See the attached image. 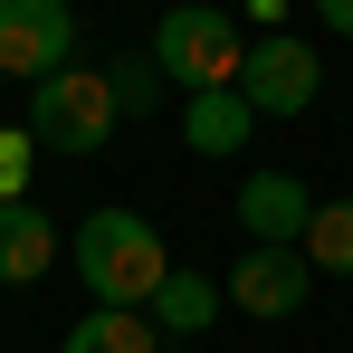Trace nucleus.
<instances>
[{
  "label": "nucleus",
  "mask_w": 353,
  "mask_h": 353,
  "mask_svg": "<svg viewBox=\"0 0 353 353\" xmlns=\"http://www.w3.org/2000/svg\"><path fill=\"white\" fill-rule=\"evenodd\" d=\"M67 268L86 277V296L96 305H153L163 296V277H172V248H163V230L143 220V210H86L77 220V239H67Z\"/></svg>",
  "instance_id": "1"
},
{
  "label": "nucleus",
  "mask_w": 353,
  "mask_h": 353,
  "mask_svg": "<svg viewBox=\"0 0 353 353\" xmlns=\"http://www.w3.org/2000/svg\"><path fill=\"white\" fill-rule=\"evenodd\" d=\"M153 67L172 96H210V86H239L248 67V29H239L220 0H172L163 29H153Z\"/></svg>",
  "instance_id": "2"
},
{
  "label": "nucleus",
  "mask_w": 353,
  "mask_h": 353,
  "mask_svg": "<svg viewBox=\"0 0 353 353\" xmlns=\"http://www.w3.org/2000/svg\"><path fill=\"white\" fill-rule=\"evenodd\" d=\"M29 143L39 153H105V134L124 124L115 86H105V67H58L48 86H29Z\"/></svg>",
  "instance_id": "3"
},
{
  "label": "nucleus",
  "mask_w": 353,
  "mask_h": 353,
  "mask_svg": "<svg viewBox=\"0 0 353 353\" xmlns=\"http://www.w3.org/2000/svg\"><path fill=\"white\" fill-rule=\"evenodd\" d=\"M58 67H77V10L67 0H0V77L48 86Z\"/></svg>",
  "instance_id": "4"
},
{
  "label": "nucleus",
  "mask_w": 353,
  "mask_h": 353,
  "mask_svg": "<svg viewBox=\"0 0 353 353\" xmlns=\"http://www.w3.org/2000/svg\"><path fill=\"white\" fill-rule=\"evenodd\" d=\"M315 86H325V58L305 48V39H287V29H268V39H248V67H239V96L258 105L268 124H287L315 105Z\"/></svg>",
  "instance_id": "5"
},
{
  "label": "nucleus",
  "mask_w": 353,
  "mask_h": 353,
  "mask_svg": "<svg viewBox=\"0 0 353 353\" xmlns=\"http://www.w3.org/2000/svg\"><path fill=\"white\" fill-rule=\"evenodd\" d=\"M220 296H230L239 315H258V325H287V315H305V296H315V268H305V248H248L230 277H220Z\"/></svg>",
  "instance_id": "6"
},
{
  "label": "nucleus",
  "mask_w": 353,
  "mask_h": 353,
  "mask_svg": "<svg viewBox=\"0 0 353 353\" xmlns=\"http://www.w3.org/2000/svg\"><path fill=\"white\" fill-rule=\"evenodd\" d=\"M239 230H248V248H305L315 191H305L296 172H248L239 181Z\"/></svg>",
  "instance_id": "7"
},
{
  "label": "nucleus",
  "mask_w": 353,
  "mask_h": 353,
  "mask_svg": "<svg viewBox=\"0 0 353 353\" xmlns=\"http://www.w3.org/2000/svg\"><path fill=\"white\" fill-rule=\"evenodd\" d=\"M58 258H67V239L39 201H0V287H39Z\"/></svg>",
  "instance_id": "8"
},
{
  "label": "nucleus",
  "mask_w": 353,
  "mask_h": 353,
  "mask_svg": "<svg viewBox=\"0 0 353 353\" xmlns=\"http://www.w3.org/2000/svg\"><path fill=\"white\" fill-rule=\"evenodd\" d=\"M248 134H258V105H248L239 86H210V96H181V143H191V153L230 163V153H248Z\"/></svg>",
  "instance_id": "9"
},
{
  "label": "nucleus",
  "mask_w": 353,
  "mask_h": 353,
  "mask_svg": "<svg viewBox=\"0 0 353 353\" xmlns=\"http://www.w3.org/2000/svg\"><path fill=\"white\" fill-rule=\"evenodd\" d=\"M220 305H230V296L210 287L201 268H172V277H163V296H153L143 315H153V334H163V344H181V334H210V325H220Z\"/></svg>",
  "instance_id": "10"
},
{
  "label": "nucleus",
  "mask_w": 353,
  "mask_h": 353,
  "mask_svg": "<svg viewBox=\"0 0 353 353\" xmlns=\"http://www.w3.org/2000/svg\"><path fill=\"white\" fill-rule=\"evenodd\" d=\"M58 353H163V334H153V315H134V305H96V315H77L58 334Z\"/></svg>",
  "instance_id": "11"
},
{
  "label": "nucleus",
  "mask_w": 353,
  "mask_h": 353,
  "mask_svg": "<svg viewBox=\"0 0 353 353\" xmlns=\"http://www.w3.org/2000/svg\"><path fill=\"white\" fill-rule=\"evenodd\" d=\"M305 268H315V277H353V201H315Z\"/></svg>",
  "instance_id": "12"
},
{
  "label": "nucleus",
  "mask_w": 353,
  "mask_h": 353,
  "mask_svg": "<svg viewBox=\"0 0 353 353\" xmlns=\"http://www.w3.org/2000/svg\"><path fill=\"white\" fill-rule=\"evenodd\" d=\"M105 86H115L124 115H163V105H181L172 86H163V67H153V48H143V58H105Z\"/></svg>",
  "instance_id": "13"
},
{
  "label": "nucleus",
  "mask_w": 353,
  "mask_h": 353,
  "mask_svg": "<svg viewBox=\"0 0 353 353\" xmlns=\"http://www.w3.org/2000/svg\"><path fill=\"white\" fill-rule=\"evenodd\" d=\"M0 201H29V124H0Z\"/></svg>",
  "instance_id": "14"
},
{
  "label": "nucleus",
  "mask_w": 353,
  "mask_h": 353,
  "mask_svg": "<svg viewBox=\"0 0 353 353\" xmlns=\"http://www.w3.org/2000/svg\"><path fill=\"white\" fill-rule=\"evenodd\" d=\"M315 19H325L334 39H353V0H315Z\"/></svg>",
  "instance_id": "15"
},
{
  "label": "nucleus",
  "mask_w": 353,
  "mask_h": 353,
  "mask_svg": "<svg viewBox=\"0 0 353 353\" xmlns=\"http://www.w3.org/2000/svg\"><path fill=\"white\" fill-rule=\"evenodd\" d=\"M277 10H287V0H248V19H258V29H277Z\"/></svg>",
  "instance_id": "16"
},
{
  "label": "nucleus",
  "mask_w": 353,
  "mask_h": 353,
  "mask_svg": "<svg viewBox=\"0 0 353 353\" xmlns=\"http://www.w3.org/2000/svg\"><path fill=\"white\" fill-rule=\"evenodd\" d=\"M163 353H191V344H163Z\"/></svg>",
  "instance_id": "17"
}]
</instances>
